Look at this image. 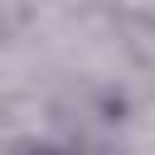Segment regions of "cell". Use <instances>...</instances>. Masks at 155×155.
Instances as JSON below:
<instances>
[{"label":"cell","mask_w":155,"mask_h":155,"mask_svg":"<svg viewBox=\"0 0 155 155\" xmlns=\"http://www.w3.org/2000/svg\"><path fill=\"white\" fill-rule=\"evenodd\" d=\"M10 155H78V150L53 145V140H29V145H19V150H10Z\"/></svg>","instance_id":"1"}]
</instances>
